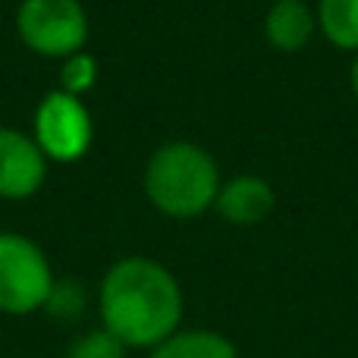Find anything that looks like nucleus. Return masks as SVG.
Returning a JSON list of instances; mask_svg holds the SVG:
<instances>
[{"label":"nucleus","instance_id":"nucleus-7","mask_svg":"<svg viewBox=\"0 0 358 358\" xmlns=\"http://www.w3.org/2000/svg\"><path fill=\"white\" fill-rule=\"evenodd\" d=\"M273 201L277 195H273L271 182H264L261 176H236L227 185H220L214 204L223 220L236 223V227H252L271 214Z\"/></svg>","mask_w":358,"mask_h":358},{"label":"nucleus","instance_id":"nucleus-1","mask_svg":"<svg viewBox=\"0 0 358 358\" xmlns=\"http://www.w3.org/2000/svg\"><path fill=\"white\" fill-rule=\"evenodd\" d=\"M101 317L123 346L155 349L176 334L182 317V289L157 261L123 258L104 273Z\"/></svg>","mask_w":358,"mask_h":358},{"label":"nucleus","instance_id":"nucleus-10","mask_svg":"<svg viewBox=\"0 0 358 358\" xmlns=\"http://www.w3.org/2000/svg\"><path fill=\"white\" fill-rule=\"evenodd\" d=\"M317 25L336 48L358 50V0H321Z\"/></svg>","mask_w":358,"mask_h":358},{"label":"nucleus","instance_id":"nucleus-6","mask_svg":"<svg viewBox=\"0 0 358 358\" xmlns=\"http://www.w3.org/2000/svg\"><path fill=\"white\" fill-rule=\"evenodd\" d=\"M48 176V157L35 138L19 129H0V198H29Z\"/></svg>","mask_w":358,"mask_h":358},{"label":"nucleus","instance_id":"nucleus-4","mask_svg":"<svg viewBox=\"0 0 358 358\" xmlns=\"http://www.w3.org/2000/svg\"><path fill=\"white\" fill-rule=\"evenodd\" d=\"M19 38L41 57H73L88 38V16L79 0H22L16 13Z\"/></svg>","mask_w":358,"mask_h":358},{"label":"nucleus","instance_id":"nucleus-9","mask_svg":"<svg viewBox=\"0 0 358 358\" xmlns=\"http://www.w3.org/2000/svg\"><path fill=\"white\" fill-rule=\"evenodd\" d=\"M151 358H239L236 346L214 330H176L157 343Z\"/></svg>","mask_w":358,"mask_h":358},{"label":"nucleus","instance_id":"nucleus-13","mask_svg":"<svg viewBox=\"0 0 358 358\" xmlns=\"http://www.w3.org/2000/svg\"><path fill=\"white\" fill-rule=\"evenodd\" d=\"M352 92H355V98H358V57H355V66H352Z\"/></svg>","mask_w":358,"mask_h":358},{"label":"nucleus","instance_id":"nucleus-2","mask_svg":"<svg viewBox=\"0 0 358 358\" xmlns=\"http://www.w3.org/2000/svg\"><path fill=\"white\" fill-rule=\"evenodd\" d=\"M220 173L214 157L192 142H170L145 167V195L167 217H198L217 201Z\"/></svg>","mask_w":358,"mask_h":358},{"label":"nucleus","instance_id":"nucleus-12","mask_svg":"<svg viewBox=\"0 0 358 358\" xmlns=\"http://www.w3.org/2000/svg\"><path fill=\"white\" fill-rule=\"evenodd\" d=\"M94 79H98V66H94V57L88 54H73L66 57V63H63V92L73 94V98H79L82 92H88V88L94 85Z\"/></svg>","mask_w":358,"mask_h":358},{"label":"nucleus","instance_id":"nucleus-3","mask_svg":"<svg viewBox=\"0 0 358 358\" xmlns=\"http://www.w3.org/2000/svg\"><path fill=\"white\" fill-rule=\"evenodd\" d=\"M54 273L44 252L19 233H0V311L29 315L48 305Z\"/></svg>","mask_w":358,"mask_h":358},{"label":"nucleus","instance_id":"nucleus-11","mask_svg":"<svg viewBox=\"0 0 358 358\" xmlns=\"http://www.w3.org/2000/svg\"><path fill=\"white\" fill-rule=\"evenodd\" d=\"M123 352H126L123 343L107 327H101V330H88L85 336H79L69 346L66 358H123Z\"/></svg>","mask_w":358,"mask_h":358},{"label":"nucleus","instance_id":"nucleus-8","mask_svg":"<svg viewBox=\"0 0 358 358\" xmlns=\"http://www.w3.org/2000/svg\"><path fill=\"white\" fill-rule=\"evenodd\" d=\"M315 29H317V19L305 0H277L264 19L267 41L277 50H283V54L302 50L311 41Z\"/></svg>","mask_w":358,"mask_h":358},{"label":"nucleus","instance_id":"nucleus-5","mask_svg":"<svg viewBox=\"0 0 358 358\" xmlns=\"http://www.w3.org/2000/svg\"><path fill=\"white\" fill-rule=\"evenodd\" d=\"M92 117L85 104L66 92H54L41 101L35 113V142L44 157H54L60 164L79 161L92 145Z\"/></svg>","mask_w":358,"mask_h":358}]
</instances>
